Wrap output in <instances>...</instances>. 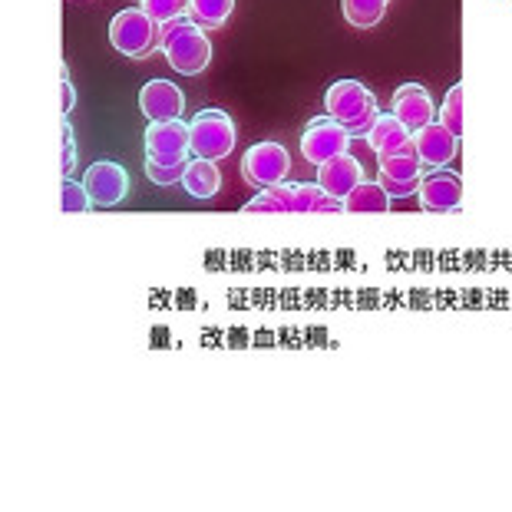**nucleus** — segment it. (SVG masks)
Returning <instances> with one entry per match:
<instances>
[{
	"label": "nucleus",
	"mask_w": 512,
	"mask_h": 512,
	"mask_svg": "<svg viewBox=\"0 0 512 512\" xmlns=\"http://www.w3.org/2000/svg\"><path fill=\"white\" fill-rule=\"evenodd\" d=\"M377 182H380V189H384V192L390 195V199H407V195H417V192H420V182H423V179L400 182V179H390V176H384V172H380Z\"/></svg>",
	"instance_id": "obj_26"
},
{
	"label": "nucleus",
	"mask_w": 512,
	"mask_h": 512,
	"mask_svg": "<svg viewBox=\"0 0 512 512\" xmlns=\"http://www.w3.org/2000/svg\"><path fill=\"white\" fill-rule=\"evenodd\" d=\"M324 192L318 182H298L294 185V202H291V212H318V205L324 199Z\"/></svg>",
	"instance_id": "obj_24"
},
{
	"label": "nucleus",
	"mask_w": 512,
	"mask_h": 512,
	"mask_svg": "<svg viewBox=\"0 0 512 512\" xmlns=\"http://www.w3.org/2000/svg\"><path fill=\"white\" fill-rule=\"evenodd\" d=\"M390 195L380 189V182H361L357 189L344 199V212L354 215H384L390 212Z\"/></svg>",
	"instance_id": "obj_17"
},
{
	"label": "nucleus",
	"mask_w": 512,
	"mask_h": 512,
	"mask_svg": "<svg viewBox=\"0 0 512 512\" xmlns=\"http://www.w3.org/2000/svg\"><path fill=\"white\" fill-rule=\"evenodd\" d=\"M139 7H143L156 24H166V20L189 14V0H139Z\"/></svg>",
	"instance_id": "obj_23"
},
{
	"label": "nucleus",
	"mask_w": 512,
	"mask_h": 512,
	"mask_svg": "<svg viewBox=\"0 0 512 512\" xmlns=\"http://www.w3.org/2000/svg\"><path fill=\"white\" fill-rule=\"evenodd\" d=\"M110 43L123 57L143 60L159 43V24L143 7H126L110 20Z\"/></svg>",
	"instance_id": "obj_3"
},
{
	"label": "nucleus",
	"mask_w": 512,
	"mask_h": 512,
	"mask_svg": "<svg viewBox=\"0 0 512 512\" xmlns=\"http://www.w3.org/2000/svg\"><path fill=\"white\" fill-rule=\"evenodd\" d=\"M195 24V20L189 17V14H182V17H176V20H166V24H159V47H166V43L172 40V37H179L182 30H189Z\"/></svg>",
	"instance_id": "obj_28"
},
{
	"label": "nucleus",
	"mask_w": 512,
	"mask_h": 512,
	"mask_svg": "<svg viewBox=\"0 0 512 512\" xmlns=\"http://www.w3.org/2000/svg\"><path fill=\"white\" fill-rule=\"evenodd\" d=\"M341 14L351 27H377L387 14V0H341Z\"/></svg>",
	"instance_id": "obj_18"
},
{
	"label": "nucleus",
	"mask_w": 512,
	"mask_h": 512,
	"mask_svg": "<svg viewBox=\"0 0 512 512\" xmlns=\"http://www.w3.org/2000/svg\"><path fill=\"white\" fill-rule=\"evenodd\" d=\"M182 185L195 199H212L222 189V172L212 159H189L182 172Z\"/></svg>",
	"instance_id": "obj_14"
},
{
	"label": "nucleus",
	"mask_w": 512,
	"mask_h": 512,
	"mask_svg": "<svg viewBox=\"0 0 512 512\" xmlns=\"http://www.w3.org/2000/svg\"><path fill=\"white\" fill-rule=\"evenodd\" d=\"M410 139H413V133L394 113H377L374 126H370V133H367V143L377 156H387V152L400 149L403 143H410Z\"/></svg>",
	"instance_id": "obj_15"
},
{
	"label": "nucleus",
	"mask_w": 512,
	"mask_h": 512,
	"mask_svg": "<svg viewBox=\"0 0 512 512\" xmlns=\"http://www.w3.org/2000/svg\"><path fill=\"white\" fill-rule=\"evenodd\" d=\"M143 143H146V159L152 162H189V152H192L189 123H182V119H159V123H149L143 133Z\"/></svg>",
	"instance_id": "obj_6"
},
{
	"label": "nucleus",
	"mask_w": 512,
	"mask_h": 512,
	"mask_svg": "<svg viewBox=\"0 0 512 512\" xmlns=\"http://www.w3.org/2000/svg\"><path fill=\"white\" fill-rule=\"evenodd\" d=\"M420 209L423 212H460L463 205V179L456 172H430L420 182Z\"/></svg>",
	"instance_id": "obj_9"
},
{
	"label": "nucleus",
	"mask_w": 512,
	"mask_h": 512,
	"mask_svg": "<svg viewBox=\"0 0 512 512\" xmlns=\"http://www.w3.org/2000/svg\"><path fill=\"white\" fill-rule=\"evenodd\" d=\"M76 169V143H73V129L70 123H63V159H60V172L63 179H70V172Z\"/></svg>",
	"instance_id": "obj_27"
},
{
	"label": "nucleus",
	"mask_w": 512,
	"mask_h": 512,
	"mask_svg": "<svg viewBox=\"0 0 512 512\" xmlns=\"http://www.w3.org/2000/svg\"><path fill=\"white\" fill-rule=\"evenodd\" d=\"M390 113H394L410 133H417V129L433 123V100L420 83H403L397 86L394 100H390Z\"/></svg>",
	"instance_id": "obj_11"
},
{
	"label": "nucleus",
	"mask_w": 512,
	"mask_h": 512,
	"mask_svg": "<svg viewBox=\"0 0 512 512\" xmlns=\"http://www.w3.org/2000/svg\"><path fill=\"white\" fill-rule=\"evenodd\" d=\"M351 129H347L344 123H337L334 116H318L311 119L308 129H304L301 136V156L311 162V166H324L328 159H337L344 156L347 146H351Z\"/></svg>",
	"instance_id": "obj_4"
},
{
	"label": "nucleus",
	"mask_w": 512,
	"mask_h": 512,
	"mask_svg": "<svg viewBox=\"0 0 512 512\" xmlns=\"http://www.w3.org/2000/svg\"><path fill=\"white\" fill-rule=\"evenodd\" d=\"M235 10V0H189V17L199 27H222Z\"/></svg>",
	"instance_id": "obj_19"
},
{
	"label": "nucleus",
	"mask_w": 512,
	"mask_h": 512,
	"mask_svg": "<svg viewBox=\"0 0 512 512\" xmlns=\"http://www.w3.org/2000/svg\"><path fill=\"white\" fill-rule=\"evenodd\" d=\"M90 192H86L83 182H73V179H63L60 185V212L67 215H80V212H90Z\"/></svg>",
	"instance_id": "obj_22"
},
{
	"label": "nucleus",
	"mask_w": 512,
	"mask_h": 512,
	"mask_svg": "<svg viewBox=\"0 0 512 512\" xmlns=\"http://www.w3.org/2000/svg\"><path fill=\"white\" fill-rule=\"evenodd\" d=\"M364 182V166L357 162L354 156H337V159H328L324 166H318V185L334 199H347L357 185Z\"/></svg>",
	"instance_id": "obj_13"
},
{
	"label": "nucleus",
	"mask_w": 512,
	"mask_h": 512,
	"mask_svg": "<svg viewBox=\"0 0 512 512\" xmlns=\"http://www.w3.org/2000/svg\"><path fill=\"white\" fill-rule=\"evenodd\" d=\"M324 110L351 129V136H367L377 119V96L361 80H337L324 93Z\"/></svg>",
	"instance_id": "obj_1"
},
{
	"label": "nucleus",
	"mask_w": 512,
	"mask_h": 512,
	"mask_svg": "<svg viewBox=\"0 0 512 512\" xmlns=\"http://www.w3.org/2000/svg\"><path fill=\"white\" fill-rule=\"evenodd\" d=\"M182 172H185V162H152V159H146V176L156 185H176V182H182Z\"/></svg>",
	"instance_id": "obj_25"
},
{
	"label": "nucleus",
	"mask_w": 512,
	"mask_h": 512,
	"mask_svg": "<svg viewBox=\"0 0 512 512\" xmlns=\"http://www.w3.org/2000/svg\"><path fill=\"white\" fill-rule=\"evenodd\" d=\"M377 166H380V172H384V176L400 179V182L423 179V159H420L417 143H413V139H410V143H403L400 149L387 152V156H380Z\"/></svg>",
	"instance_id": "obj_16"
},
{
	"label": "nucleus",
	"mask_w": 512,
	"mask_h": 512,
	"mask_svg": "<svg viewBox=\"0 0 512 512\" xmlns=\"http://www.w3.org/2000/svg\"><path fill=\"white\" fill-rule=\"evenodd\" d=\"M294 202V185H271V189H261L252 202L245 205V212H291Z\"/></svg>",
	"instance_id": "obj_20"
},
{
	"label": "nucleus",
	"mask_w": 512,
	"mask_h": 512,
	"mask_svg": "<svg viewBox=\"0 0 512 512\" xmlns=\"http://www.w3.org/2000/svg\"><path fill=\"white\" fill-rule=\"evenodd\" d=\"M162 53H166L169 67L182 76H199L212 63V43L199 24L182 30L179 37H172L166 47H162Z\"/></svg>",
	"instance_id": "obj_7"
},
{
	"label": "nucleus",
	"mask_w": 512,
	"mask_h": 512,
	"mask_svg": "<svg viewBox=\"0 0 512 512\" xmlns=\"http://www.w3.org/2000/svg\"><path fill=\"white\" fill-rule=\"evenodd\" d=\"M413 143H417V152H420L423 166L443 169V166H450V162H453L456 143H460V139H456L450 129L440 123V119H433V123H427L423 129L413 133Z\"/></svg>",
	"instance_id": "obj_12"
},
{
	"label": "nucleus",
	"mask_w": 512,
	"mask_h": 512,
	"mask_svg": "<svg viewBox=\"0 0 512 512\" xmlns=\"http://www.w3.org/2000/svg\"><path fill=\"white\" fill-rule=\"evenodd\" d=\"M440 123L450 129V133L460 139L463 136V86L456 83L450 86V93L443 96V106H440Z\"/></svg>",
	"instance_id": "obj_21"
},
{
	"label": "nucleus",
	"mask_w": 512,
	"mask_h": 512,
	"mask_svg": "<svg viewBox=\"0 0 512 512\" xmlns=\"http://www.w3.org/2000/svg\"><path fill=\"white\" fill-rule=\"evenodd\" d=\"M83 185L90 192L93 205H119L129 192V172L116 159H100L86 169Z\"/></svg>",
	"instance_id": "obj_8"
},
{
	"label": "nucleus",
	"mask_w": 512,
	"mask_h": 512,
	"mask_svg": "<svg viewBox=\"0 0 512 512\" xmlns=\"http://www.w3.org/2000/svg\"><path fill=\"white\" fill-rule=\"evenodd\" d=\"M189 133H192V156L195 159H212L219 162L225 156H232L235 149V123L225 110H202L189 119Z\"/></svg>",
	"instance_id": "obj_2"
},
{
	"label": "nucleus",
	"mask_w": 512,
	"mask_h": 512,
	"mask_svg": "<svg viewBox=\"0 0 512 512\" xmlns=\"http://www.w3.org/2000/svg\"><path fill=\"white\" fill-rule=\"evenodd\" d=\"M60 100H63V116H67L73 110V103H76V93H73V86L67 80V70H63V83H60Z\"/></svg>",
	"instance_id": "obj_29"
},
{
	"label": "nucleus",
	"mask_w": 512,
	"mask_h": 512,
	"mask_svg": "<svg viewBox=\"0 0 512 512\" xmlns=\"http://www.w3.org/2000/svg\"><path fill=\"white\" fill-rule=\"evenodd\" d=\"M288 172H291L288 149L281 143H271V139H265V143H255L242 159V176L252 185H258V189L281 185L288 179Z\"/></svg>",
	"instance_id": "obj_5"
},
{
	"label": "nucleus",
	"mask_w": 512,
	"mask_h": 512,
	"mask_svg": "<svg viewBox=\"0 0 512 512\" xmlns=\"http://www.w3.org/2000/svg\"><path fill=\"white\" fill-rule=\"evenodd\" d=\"M139 110L149 123L159 119H182L185 113V93L172 80H149L139 90Z\"/></svg>",
	"instance_id": "obj_10"
}]
</instances>
